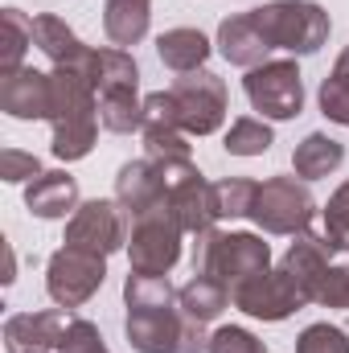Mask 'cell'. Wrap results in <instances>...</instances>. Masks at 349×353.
Wrapping results in <instances>:
<instances>
[{
  "label": "cell",
  "mask_w": 349,
  "mask_h": 353,
  "mask_svg": "<svg viewBox=\"0 0 349 353\" xmlns=\"http://www.w3.org/2000/svg\"><path fill=\"white\" fill-rule=\"evenodd\" d=\"M317 99H321V115H325V119L349 128V46L341 50L333 74L321 83V94H317Z\"/></svg>",
  "instance_id": "cell-27"
},
{
  "label": "cell",
  "mask_w": 349,
  "mask_h": 353,
  "mask_svg": "<svg viewBox=\"0 0 349 353\" xmlns=\"http://www.w3.org/2000/svg\"><path fill=\"white\" fill-rule=\"evenodd\" d=\"M317 304H325V308H349V263L329 267V275H325V283L317 292Z\"/></svg>",
  "instance_id": "cell-35"
},
{
  "label": "cell",
  "mask_w": 349,
  "mask_h": 353,
  "mask_svg": "<svg viewBox=\"0 0 349 353\" xmlns=\"http://www.w3.org/2000/svg\"><path fill=\"white\" fill-rule=\"evenodd\" d=\"M230 304L235 308H243L247 316H255V321H288L296 308H304V300H300V292L288 283V275L283 271H263L255 279H247L243 288H235L230 292Z\"/></svg>",
  "instance_id": "cell-12"
},
{
  "label": "cell",
  "mask_w": 349,
  "mask_h": 353,
  "mask_svg": "<svg viewBox=\"0 0 349 353\" xmlns=\"http://www.w3.org/2000/svg\"><path fill=\"white\" fill-rule=\"evenodd\" d=\"M243 90L263 119H296L304 111V79H300V66L288 58H275V62L247 70Z\"/></svg>",
  "instance_id": "cell-10"
},
{
  "label": "cell",
  "mask_w": 349,
  "mask_h": 353,
  "mask_svg": "<svg viewBox=\"0 0 349 353\" xmlns=\"http://www.w3.org/2000/svg\"><path fill=\"white\" fill-rule=\"evenodd\" d=\"M255 193H259V181H247V176H226V181H218V185H214L218 218H251Z\"/></svg>",
  "instance_id": "cell-29"
},
{
  "label": "cell",
  "mask_w": 349,
  "mask_h": 353,
  "mask_svg": "<svg viewBox=\"0 0 349 353\" xmlns=\"http://www.w3.org/2000/svg\"><path fill=\"white\" fill-rule=\"evenodd\" d=\"M161 181H165V205H169V214L181 222L185 234L214 230V222H218L214 185L201 176V169L193 161H165L161 165Z\"/></svg>",
  "instance_id": "cell-6"
},
{
  "label": "cell",
  "mask_w": 349,
  "mask_h": 353,
  "mask_svg": "<svg viewBox=\"0 0 349 353\" xmlns=\"http://www.w3.org/2000/svg\"><path fill=\"white\" fill-rule=\"evenodd\" d=\"M325 239L333 243V251H349V181L325 205Z\"/></svg>",
  "instance_id": "cell-31"
},
{
  "label": "cell",
  "mask_w": 349,
  "mask_h": 353,
  "mask_svg": "<svg viewBox=\"0 0 349 353\" xmlns=\"http://www.w3.org/2000/svg\"><path fill=\"white\" fill-rule=\"evenodd\" d=\"M271 267V247L259 234H222V230H206L193 243V275H214L218 283H226L230 292L243 288L247 279H255Z\"/></svg>",
  "instance_id": "cell-4"
},
{
  "label": "cell",
  "mask_w": 349,
  "mask_h": 353,
  "mask_svg": "<svg viewBox=\"0 0 349 353\" xmlns=\"http://www.w3.org/2000/svg\"><path fill=\"white\" fill-rule=\"evenodd\" d=\"M0 74H12L25 66V50L33 46V21L21 8H4L0 12Z\"/></svg>",
  "instance_id": "cell-26"
},
{
  "label": "cell",
  "mask_w": 349,
  "mask_h": 353,
  "mask_svg": "<svg viewBox=\"0 0 349 353\" xmlns=\"http://www.w3.org/2000/svg\"><path fill=\"white\" fill-rule=\"evenodd\" d=\"M41 173H46V169H41V161H37L33 152H17V148H4V152H0V176H4L8 185L37 181Z\"/></svg>",
  "instance_id": "cell-34"
},
{
  "label": "cell",
  "mask_w": 349,
  "mask_h": 353,
  "mask_svg": "<svg viewBox=\"0 0 349 353\" xmlns=\"http://www.w3.org/2000/svg\"><path fill=\"white\" fill-rule=\"evenodd\" d=\"M54 157L58 161H83L99 136V94L87 74L79 70H54Z\"/></svg>",
  "instance_id": "cell-2"
},
{
  "label": "cell",
  "mask_w": 349,
  "mask_h": 353,
  "mask_svg": "<svg viewBox=\"0 0 349 353\" xmlns=\"http://www.w3.org/2000/svg\"><path fill=\"white\" fill-rule=\"evenodd\" d=\"M152 21V0H103V33L111 37L115 50L140 46L148 37Z\"/></svg>",
  "instance_id": "cell-21"
},
{
  "label": "cell",
  "mask_w": 349,
  "mask_h": 353,
  "mask_svg": "<svg viewBox=\"0 0 349 353\" xmlns=\"http://www.w3.org/2000/svg\"><path fill=\"white\" fill-rule=\"evenodd\" d=\"M107 279V259L79 247H62L46 263V292L58 308H83Z\"/></svg>",
  "instance_id": "cell-11"
},
{
  "label": "cell",
  "mask_w": 349,
  "mask_h": 353,
  "mask_svg": "<svg viewBox=\"0 0 349 353\" xmlns=\"http://www.w3.org/2000/svg\"><path fill=\"white\" fill-rule=\"evenodd\" d=\"M251 218L267 234H304L317 218V201L300 176H271L255 193Z\"/></svg>",
  "instance_id": "cell-7"
},
{
  "label": "cell",
  "mask_w": 349,
  "mask_h": 353,
  "mask_svg": "<svg viewBox=\"0 0 349 353\" xmlns=\"http://www.w3.org/2000/svg\"><path fill=\"white\" fill-rule=\"evenodd\" d=\"M181 222L169 214V205H157L140 218H132V234H128V255L132 271L140 275H169L181 259Z\"/></svg>",
  "instance_id": "cell-8"
},
{
  "label": "cell",
  "mask_w": 349,
  "mask_h": 353,
  "mask_svg": "<svg viewBox=\"0 0 349 353\" xmlns=\"http://www.w3.org/2000/svg\"><path fill=\"white\" fill-rule=\"evenodd\" d=\"M123 333L136 353H201L210 350L206 325L189 321L177 300L169 275H140L128 271L123 279Z\"/></svg>",
  "instance_id": "cell-1"
},
{
  "label": "cell",
  "mask_w": 349,
  "mask_h": 353,
  "mask_svg": "<svg viewBox=\"0 0 349 353\" xmlns=\"http://www.w3.org/2000/svg\"><path fill=\"white\" fill-rule=\"evenodd\" d=\"M128 234H132V218L119 201H107V197H94L83 201L70 222H66V247H79L90 255H115L119 247H128Z\"/></svg>",
  "instance_id": "cell-9"
},
{
  "label": "cell",
  "mask_w": 349,
  "mask_h": 353,
  "mask_svg": "<svg viewBox=\"0 0 349 353\" xmlns=\"http://www.w3.org/2000/svg\"><path fill=\"white\" fill-rule=\"evenodd\" d=\"M177 300H181V308H185L189 321L210 325V321H218L230 308V288L218 283L214 275H193L185 288H177Z\"/></svg>",
  "instance_id": "cell-23"
},
{
  "label": "cell",
  "mask_w": 349,
  "mask_h": 353,
  "mask_svg": "<svg viewBox=\"0 0 349 353\" xmlns=\"http://www.w3.org/2000/svg\"><path fill=\"white\" fill-rule=\"evenodd\" d=\"M58 353H111V350L103 345L99 329L90 325L87 316H74L70 329H66V337H62V345H58Z\"/></svg>",
  "instance_id": "cell-33"
},
{
  "label": "cell",
  "mask_w": 349,
  "mask_h": 353,
  "mask_svg": "<svg viewBox=\"0 0 349 353\" xmlns=\"http://www.w3.org/2000/svg\"><path fill=\"white\" fill-rule=\"evenodd\" d=\"M29 353H46V350H29Z\"/></svg>",
  "instance_id": "cell-37"
},
{
  "label": "cell",
  "mask_w": 349,
  "mask_h": 353,
  "mask_svg": "<svg viewBox=\"0 0 349 353\" xmlns=\"http://www.w3.org/2000/svg\"><path fill=\"white\" fill-rule=\"evenodd\" d=\"M329 259H333V243L325 234H312V230L296 234V243L288 247L279 271L288 275V283L300 292L304 304H317V292H321V283H325V275L333 267Z\"/></svg>",
  "instance_id": "cell-13"
},
{
  "label": "cell",
  "mask_w": 349,
  "mask_h": 353,
  "mask_svg": "<svg viewBox=\"0 0 349 353\" xmlns=\"http://www.w3.org/2000/svg\"><path fill=\"white\" fill-rule=\"evenodd\" d=\"M341 165H346V144H337L325 132H308L292 152V169L300 181H321V176L337 173Z\"/></svg>",
  "instance_id": "cell-22"
},
{
  "label": "cell",
  "mask_w": 349,
  "mask_h": 353,
  "mask_svg": "<svg viewBox=\"0 0 349 353\" xmlns=\"http://www.w3.org/2000/svg\"><path fill=\"white\" fill-rule=\"evenodd\" d=\"M33 46L54 62V70H79V74H87L90 70V58H94V50L79 41V33L62 21V17H33Z\"/></svg>",
  "instance_id": "cell-17"
},
{
  "label": "cell",
  "mask_w": 349,
  "mask_h": 353,
  "mask_svg": "<svg viewBox=\"0 0 349 353\" xmlns=\"http://www.w3.org/2000/svg\"><path fill=\"white\" fill-rule=\"evenodd\" d=\"M144 148H148V161H189V132L181 128L169 111V94L157 90L144 99Z\"/></svg>",
  "instance_id": "cell-16"
},
{
  "label": "cell",
  "mask_w": 349,
  "mask_h": 353,
  "mask_svg": "<svg viewBox=\"0 0 349 353\" xmlns=\"http://www.w3.org/2000/svg\"><path fill=\"white\" fill-rule=\"evenodd\" d=\"M296 353H349V337H346V329L321 321V325H308L296 337Z\"/></svg>",
  "instance_id": "cell-30"
},
{
  "label": "cell",
  "mask_w": 349,
  "mask_h": 353,
  "mask_svg": "<svg viewBox=\"0 0 349 353\" xmlns=\"http://www.w3.org/2000/svg\"><path fill=\"white\" fill-rule=\"evenodd\" d=\"M206 353H267V345H263L251 329L226 325V329L210 333V350H206Z\"/></svg>",
  "instance_id": "cell-32"
},
{
  "label": "cell",
  "mask_w": 349,
  "mask_h": 353,
  "mask_svg": "<svg viewBox=\"0 0 349 353\" xmlns=\"http://www.w3.org/2000/svg\"><path fill=\"white\" fill-rule=\"evenodd\" d=\"M94 94H111V90H136L140 87V66L128 50H94L87 70Z\"/></svg>",
  "instance_id": "cell-25"
},
{
  "label": "cell",
  "mask_w": 349,
  "mask_h": 353,
  "mask_svg": "<svg viewBox=\"0 0 349 353\" xmlns=\"http://www.w3.org/2000/svg\"><path fill=\"white\" fill-rule=\"evenodd\" d=\"M74 321V308H46V312H17L4 321V345L8 353H29V350H58L66 329Z\"/></svg>",
  "instance_id": "cell-15"
},
{
  "label": "cell",
  "mask_w": 349,
  "mask_h": 353,
  "mask_svg": "<svg viewBox=\"0 0 349 353\" xmlns=\"http://www.w3.org/2000/svg\"><path fill=\"white\" fill-rule=\"evenodd\" d=\"M251 21L259 29L263 46L275 54V50H288V54H317L325 41H329V12L312 0H271L251 8Z\"/></svg>",
  "instance_id": "cell-3"
},
{
  "label": "cell",
  "mask_w": 349,
  "mask_h": 353,
  "mask_svg": "<svg viewBox=\"0 0 349 353\" xmlns=\"http://www.w3.org/2000/svg\"><path fill=\"white\" fill-rule=\"evenodd\" d=\"M218 50L230 66H243V70H255L263 62H271V50L263 46L259 29L251 21V8L247 12H235L218 25Z\"/></svg>",
  "instance_id": "cell-19"
},
{
  "label": "cell",
  "mask_w": 349,
  "mask_h": 353,
  "mask_svg": "<svg viewBox=\"0 0 349 353\" xmlns=\"http://www.w3.org/2000/svg\"><path fill=\"white\" fill-rule=\"evenodd\" d=\"M0 111L12 115V119H50V111H54V74H41L33 66L0 74Z\"/></svg>",
  "instance_id": "cell-14"
},
{
  "label": "cell",
  "mask_w": 349,
  "mask_h": 353,
  "mask_svg": "<svg viewBox=\"0 0 349 353\" xmlns=\"http://www.w3.org/2000/svg\"><path fill=\"white\" fill-rule=\"evenodd\" d=\"M275 144L267 119H255V115H243L226 128V152L230 157H263L267 148Z\"/></svg>",
  "instance_id": "cell-28"
},
{
  "label": "cell",
  "mask_w": 349,
  "mask_h": 353,
  "mask_svg": "<svg viewBox=\"0 0 349 353\" xmlns=\"http://www.w3.org/2000/svg\"><path fill=\"white\" fill-rule=\"evenodd\" d=\"M4 283H12V251L4 247Z\"/></svg>",
  "instance_id": "cell-36"
},
{
  "label": "cell",
  "mask_w": 349,
  "mask_h": 353,
  "mask_svg": "<svg viewBox=\"0 0 349 353\" xmlns=\"http://www.w3.org/2000/svg\"><path fill=\"white\" fill-rule=\"evenodd\" d=\"M157 54L161 62L177 70V74H189V70H206V58H210V41L201 29H169L157 37Z\"/></svg>",
  "instance_id": "cell-24"
},
{
  "label": "cell",
  "mask_w": 349,
  "mask_h": 353,
  "mask_svg": "<svg viewBox=\"0 0 349 353\" xmlns=\"http://www.w3.org/2000/svg\"><path fill=\"white\" fill-rule=\"evenodd\" d=\"M169 94V111L173 119L189 132V136H214L226 119V83L214 74V70H189L181 74L173 87L165 90Z\"/></svg>",
  "instance_id": "cell-5"
},
{
  "label": "cell",
  "mask_w": 349,
  "mask_h": 353,
  "mask_svg": "<svg viewBox=\"0 0 349 353\" xmlns=\"http://www.w3.org/2000/svg\"><path fill=\"white\" fill-rule=\"evenodd\" d=\"M115 201L128 210V218H140L157 205H165V181L157 161H128L115 176Z\"/></svg>",
  "instance_id": "cell-18"
},
{
  "label": "cell",
  "mask_w": 349,
  "mask_h": 353,
  "mask_svg": "<svg viewBox=\"0 0 349 353\" xmlns=\"http://www.w3.org/2000/svg\"><path fill=\"white\" fill-rule=\"evenodd\" d=\"M25 205H29V214H37L46 222H58V218H66L83 205L79 201V181L70 173H41L37 181H29Z\"/></svg>",
  "instance_id": "cell-20"
}]
</instances>
